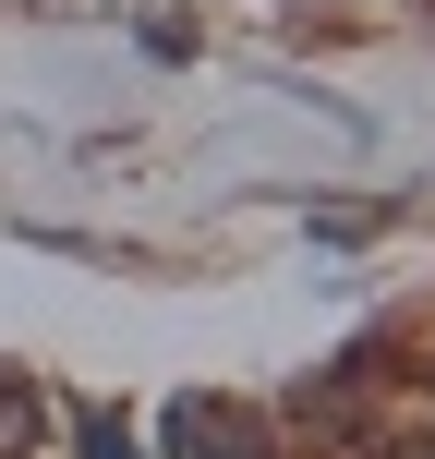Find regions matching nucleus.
I'll return each instance as SVG.
<instances>
[{
    "label": "nucleus",
    "instance_id": "1",
    "mask_svg": "<svg viewBox=\"0 0 435 459\" xmlns=\"http://www.w3.org/2000/svg\"><path fill=\"white\" fill-rule=\"evenodd\" d=\"M170 459H278V447H266V423L230 411V399H182V411H170Z\"/></svg>",
    "mask_w": 435,
    "mask_h": 459
},
{
    "label": "nucleus",
    "instance_id": "2",
    "mask_svg": "<svg viewBox=\"0 0 435 459\" xmlns=\"http://www.w3.org/2000/svg\"><path fill=\"white\" fill-rule=\"evenodd\" d=\"M37 436H48V399L24 375H0V459H37Z\"/></svg>",
    "mask_w": 435,
    "mask_h": 459
},
{
    "label": "nucleus",
    "instance_id": "3",
    "mask_svg": "<svg viewBox=\"0 0 435 459\" xmlns=\"http://www.w3.org/2000/svg\"><path fill=\"white\" fill-rule=\"evenodd\" d=\"M85 459H145V447H134V436H121V423H109V411H85Z\"/></svg>",
    "mask_w": 435,
    "mask_h": 459
},
{
    "label": "nucleus",
    "instance_id": "4",
    "mask_svg": "<svg viewBox=\"0 0 435 459\" xmlns=\"http://www.w3.org/2000/svg\"><path fill=\"white\" fill-rule=\"evenodd\" d=\"M375 459H435V436H387V447H375Z\"/></svg>",
    "mask_w": 435,
    "mask_h": 459
}]
</instances>
